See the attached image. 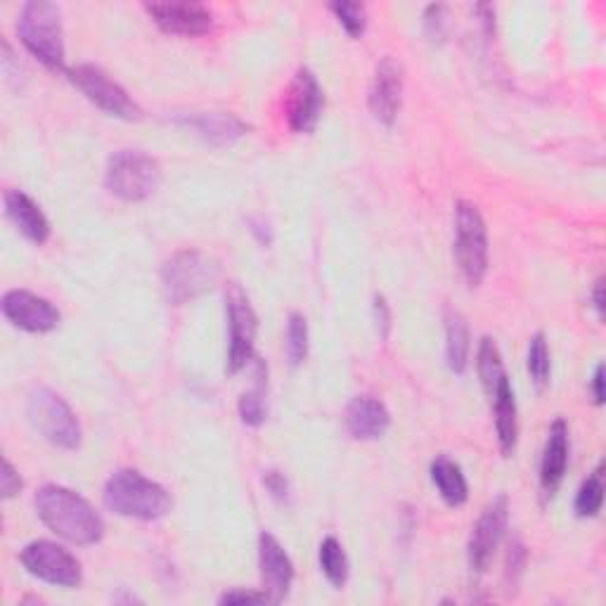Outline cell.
<instances>
[{"label": "cell", "instance_id": "6da1fadb", "mask_svg": "<svg viewBox=\"0 0 606 606\" xmlns=\"http://www.w3.org/2000/svg\"><path fill=\"white\" fill-rule=\"evenodd\" d=\"M37 505L41 522L72 545H95L105 535V522L95 512L89 500L76 491L64 486H43L37 493Z\"/></svg>", "mask_w": 606, "mask_h": 606}, {"label": "cell", "instance_id": "7a4b0ae2", "mask_svg": "<svg viewBox=\"0 0 606 606\" xmlns=\"http://www.w3.org/2000/svg\"><path fill=\"white\" fill-rule=\"evenodd\" d=\"M105 505L126 518L157 522L171 512V495L157 481L135 470H119L105 483Z\"/></svg>", "mask_w": 606, "mask_h": 606}, {"label": "cell", "instance_id": "3957f363", "mask_svg": "<svg viewBox=\"0 0 606 606\" xmlns=\"http://www.w3.org/2000/svg\"><path fill=\"white\" fill-rule=\"evenodd\" d=\"M17 33L29 53L50 72H64V31L55 3H48V0L27 3L17 22Z\"/></svg>", "mask_w": 606, "mask_h": 606}, {"label": "cell", "instance_id": "277c9868", "mask_svg": "<svg viewBox=\"0 0 606 606\" xmlns=\"http://www.w3.org/2000/svg\"><path fill=\"white\" fill-rule=\"evenodd\" d=\"M220 275L218 261L199 249L173 254L162 268V285L168 304L183 306L209 291Z\"/></svg>", "mask_w": 606, "mask_h": 606}, {"label": "cell", "instance_id": "5b68a950", "mask_svg": "<svg viewBox=\"0 0 606 606\" xmlns=\"http://www.w3.org/2000/svg\"><path fill=\"white\" fill-rule=\"evenodd\" d=\"M160 178V164L141 150L114 152L105 171L107 189L124 202H145L154 195Z\"/></svg>", "mask_w": 606, "mask_h": 606}, {"label": "cell", "instance_id": "8992f818", "mask_svg": "<svg viewBox=\"0 0 606 606\" xmlns=\"http://www.w3.org/2000/svg\"><path fill=\"white\" fill-rule=\"evenodd\" d=\"M455 258L466 285L479 287L489 270V228L470 202L455 206Z\"/></svg>", "mask_w": 606, "mask_h": 606}, {"label": "cell", "instance_id": "52a82bcc", "mask_svg": "<svg viewBox=\"0 0 606 606\" xmlns=\"http://www.w3.org/2000/svg\"><path fill=\"white\" fill-rule=\"evenodd\" d=\"M29 422L39 434L62 450L81 445V424L64 398L50 389H37L29 396Z\"/></svg>", "mask_w": 606, "mask_h": 606}, {"label": "cell", "instance_id": "ba28073f", "mask_svg": "<svg viewBox=\"0 0 606 606\" xmlns=\"http://www.w3.org/2000/svg\"><path fill=\"white\" fill-rule=\"evenodd\" d=\"M69 79L76 85V89L89 97L93 105L105 110L107 114L124 119V121H137L143 116V110L137 102L121 89L116 81H112L100 66L93 64H79L69 69Z\"/></svg>", "mask_w": 606, "mask_h": 606}, {"label": "cell", "instance_id": "9c48e42d", "mask_svg": "<svg viewBox=\"0 0 606 606\" xmlns=\"http://www.w3.org/2000/svg\"><path fill=\"white\" fill-rule=\"evenodd\" d=\"M20 559L29 574L43 583L58 585V587H79L83 581L81 562L72 552L53 541L29 543L22 549Z\"/></svg>", "mask_w": 606, "mask_h": 606}, {"label": "cell", "instance_id": "30bf717a", "mask_svg": "<svg viewBox=\"0 0 606 606\" xmlns=\"http://www.w3.org/2000/svg\"><path fill=\"white\" fill-rule=\"evenodd\" d=\"M225 314H228L230 327V349H228V374H237L254 360V341L258 330V318L249 304V297L239 285L225 289Z\"/></svg>", "mask_w": 606, "mask_h": 606}, {"label": "cell", "instance_id": "8fae6325", "mask_svg": "<svg viewBox=\"0 0 606 606\" xmlns=\"http://www.w3.org/2000/svg\"><path fill=\"white\" fill-rule=\"evenodd\" d=\"M510 518V500L507 495H497L491 505L481 512L476 526L472 528L470 547H466V559L474 574H483L493 562V554L507 531Z\"/></svg>", "mask_w": 606, "mask_h": 606}, {"label": "cell", "instance_id": "7c38bea8", "mask_svg": "<svg viewBox=\"0 0 606 606\" xmlns=\"http://www.w3.org/2000/svg\"><path fill=\"white\" fill-rule=\"evenodd\" d=\"M3 316L24 332L43 335L55 330L60 325V310L50 304L48 299L31 294L27 289H12L3 297Z\"/></svg>", "mask_w": 606, "mask_h": 606}, {"label": "cell", "instance_id": "4fadbf2b", "mask_svg": "<svg viewBox=\"0 0 606 606\" xmlns=\"http://www.w3.org/2000/svg\"><path fill=\"white\" fill-rule=\"evenodd\" d=\"M368 102L379 124H384L387 129L396 124L403 105V66L393 58H384L377 64Z\"/></svg>", "mask_w": 606, "mask_h": 606}, {"label": "cell", "instance_id": "5bb4252c", "mask_svg": "<svg viewBox=\"0 0 606 606\" xmlns=\"http://www.w3.org/2000/svg\"><path fill=\"white\" fill-rule=\"evenodd\" d=\"M322 105L325 97L316 74L310 69H299L287 97V121L291 131L314 133L322 114Z\"/></svg>", "mask_w": 606, "mask_h": 606}, {"label": "cell", "instance_id": "9a60e30c", "mask_svg": "<svg viewBox=\"0 0 606 606\" xmlns=\"http://www.w3.org/2000/svg\"><path fill=\"white\" fill-rule=\"evenodd\" d=\"M145 10L171 37H202L214 27V12L202 3H145Z\"/></svg>", "mask_w": 606, "mask_h": 606}, {"label": "cell", "instance_id": "2e32d148", "mask_svg": "<svg viewBox=\"0 0 606 606\" xmlns=\"http://www.w3.org/2000/svg\"><path fill=\"white\" fill-rule=\"evenodd\" d=\"M258 568H261L264 593L273 604L283 602L294 581V564L280 541L270 533H261V538H258Z\"/></svg>", "mask_w": 606, "mask_h": 606}, {"label": "cell", "instance_id": "e0dca14e", "mask_svg": "<svg viewBox=\"0 0 606 606\" xmlns=\"http://www.w3.org/2000/svg\"><path fill=\"white\" fill-rule=\"evenodd\" d=\"M391 424V414L387 405L377 398L358 396L346 408V429L358 441H374L387 434Z\"/></svg>", "mask_w": 606, "mask_h": 606}, {"label": "cell", "instance_id": "ac0fdd59", "mask_svg": "<svg viewBox=\"0 0 606 606\" xmlns=\"http://www.w3.org/2000/svg\"><path fill=\"white\" fill-rule=\"evenodd\" d=\"M568 427L564 420H554L547 434L541 462V486L547 497L559 491L568 466Z\"/></svg>", "mask_w": 606, "mask_h": 606}, {"label": "cell", "instance_id": "d6986e66", "mask_svg": "<svg viewBox=\"0 0 606 606\" xmlns=\"http://www.w3.org/2000/svg\"><path fill=\"white\" fill-rule=\"evenodd\" d=\"M178 124L195 131V135L209 145H230L249 133L245 121L233 114H189L181 116Z\"/></svg>", "mask_w": 606, "mask_h": 606}, {"label": "cell", "instance_id": "ffe728a7", "mask_svg": "<svg viewBox=\"0 0 606 606\" xmlns=\"http://www.w3.org/2000/svg\"><path fill=\"white\" fill-rule=\"evenodd\" d=\"M3 202H6V214L17 225V230H20L27 239L37 242V245L48 242L50 223L37 202H33L29 195L20 193V189H8Z\"/></svg>", "mask_w": 606, "mask_h": 606}, {"label": "cell", "instance_id": "44dd1931", "mask_svg": "<svg viewBox=\"0 0 606 606\" xmlns=\"http://www.w3.org/2000/svg\"><path fill=\"white\" fill-rule=\"evenodd\" d=\"M493 414H495V431L502 455L510 458L514 453L516 436H518V418H516V398L510 384V377H502L495 391L491 393Z\"/></svg>", "mask_w": 606, "mask_h": 606}, {"label": "cell", "instance_id": "7402d4cb", "mask_svg": "<svg viewBox=\"0 0 606 606\" xmlns=\"http://www.w3.org/2000/svg\"><path fill=\"white\" fill-rule=\"evenodd\" d=\"M431 481H434L439 495L450 507H462L470 497V486H466L460 464L445 455L431 462Z\"/></svg>", "mask_w": 606, "mask_h": 606}, {"label": "cell", "instance_id": "603a6c76", "mask_svg": "<svg viewBox=\"0 0 606 606\" xmlns=\"http://www.w3.org/2000/svg\"><path fill=\"white\" fill-rule=\"evenodd\" d=\"M470 327H466V320L458 314V310H450L445 318V358H448V368L455 374H462L470 366Z\"/></svg>", "mask_w": 606, "mask_h": 606}, {"label": "cell", "instance_id": "cb8c5ba5", "mask_svg": "<svg viewBox=\"0 0 606 606\" xmlns=\"http://www.w3.org/2000/svg\"><path fill=\"white\" fill-rule=\"evenodd\" d=\"M256 360V387L239 398V418L247 427H261L266 422V387H268V370L258 358Z\"/></svg>", "mask_w": 606, "mask_h": 606}, {"label": "cell", "instance_id": "d4e9b609", "mask_svg": "<svg viewBox=\"0 0 606 606\" xmlns=\"http://www.w3.org/2000/svg\"><path fill=\"white\" fill-rule=\"evenodd\" d=\"M476 370H479V379L483 389L491 396L495 391V387L500 384L502 377H507L505 372V362H502V353L497 349L495 339L483 337L479 343V353H476Z\"/></svg>", "mask_w": 606, "mask_h": 606}, {"label": "cell", "instance_id": "484cf974", "mask_svg": "<svg viewBox=\"0 0 606 606\" xmlns=\"http://www.w3.org/2000/svg\"><path fill=\"white\" fill-rule=\"evenodd\" d=\"M320 568L335 587H343L349 581V557L332 535L320 543Z\"/></svg>", "mask_w": 606, "mask_h": 606}, {"label": "cell", "instance_id": "4316f807", "mask_svg": "<svg viewBox=\"0 0 606 606\" xmlns=\"http://www.w3.org/2000/svg\"><path fill=\"white\" fill-rule=\"evenodd\" d=\"M602 505H604V466L599 464L597 470L581 483L574 507L581 518H593L602 512Z\"/></svg>", "mask_w": 606, "mask_h": 606}, {"label": "cell", "instance_id": "83f0119b", "mask_svg": "<svg viewBox=\"0 0 606 606\" xmlns=\"http://www.w3.org/2000/svg\"><path fill=\"white\" fill-rule=\"evenodd\" d=\"M287 358L299 368L308 358V322L301 314H291L287 322Z\"/></svg>", "mask_w": 606, "mask_h": 606}, {"label": "cell", "instance_id": "f1b7e54d", "mask_svg": "<svg viewBox=\"0 0 606 606\" xmlns=\"http://www.w3.org/2000/svg\"><path fill=\"white\" fill-rule=\"evenodd\" d=\"M549 370H552L549 346H547L545 335L538 332L528 343V372L533 377L535 387L543 389L549 382Z\"/></svg>", "mask_w": 606, "mask_h": 606}, {"label": "cell", "instance_id": "f546056e", "mask_svg": "<svg viewBox=\"0 0 606 606\" xmlns=\"http://www.w3.org/2000/svg\"><path fill=\"white\" fill-rule=\"evenodd\" d=\"M330 10L335 12V17L339 20V24L343 27V31L349 33L351 39H360L362 33H366L368 27V10L362 3H332Z\"/></svg>", "mask_w": 606, "mask_h": 606}, {"label": "cell", "instance_id": "4dcf8cb0", "mask_svg": "<svg viewBox=\"0 0 606 606\" xmlns=\"http://www.w3.org/2000/svg\"><path fill=\"white\" fill-rule=\"evenodd\" d=\"M448 20H450V12H448L445 6H429L424 10V31H427V37L431 41L445 39Z\"/></svg>", "mask_w": 606, "mask_h": 606}, {"label": "cell", "instance_id": "1f68e13d", "mask_svg": "<svg viewBox=\"0 0 606 606\" xmlns=\"http://www.w3.org/2000/svg\"><path fill=\"white\" fill-rule=\"evenodd\" d=\"M264 486L270 493V497L277 500V502H283V505H287V502L291 500V486H289V481L283 472H275V470L266 472Z\"/></svg>", "mask_w": 606, "mask_h": 606}, {"label": "cell", "instance_id": "d6a6232c", "mask_svg": "<svg viewBox=\"0 0 606 606\" xmlns=\"http://www.w3.org/2000/svg\"><path fill=\"white\" fill-rule=\"evenodd\" d=\"M20 491H22V476L17 474L10 460H3V472H0V493H3L6 500H10Z\"/></svg>", "mask_w": 606, "mask_h": 606}, {"label": "cell", "instance_id": "836d02e7", "mask_svg": "<svg viewBox=\"0 0 606 606\" xmlns=\"http://www.w3.org/2000/svg\"><path fill=\"white\" fill-rule=\"evenodd\" d=\"M218 604H273V599L266 593L228 590L218 597Z\"/></svg>", "mask_w": 606, "mask_h": 606}, {"label": "cell", "instance_id": "e575fe53", "mask_svg": "<svg viewBox=\"0 0 606 606\" xmlns=\"http://www.w3.org/2000/svg\"><path fill=\"white\" fill-rule=\"evenodd\" d=\"M374 322L379 337L387 339L391 332V308L384 297H374Z\"/></svg>", "mask_w": 606, "mask_h": 606}, {"label": "cell", "instance_id": "d590c367", "mask_svg": "<svg viewBox=\"0 0 606 606\" xmlns=\"http://www.w3.org/2000/svg\"><path fill=\"white\" fill-rule=\"evenodd\" d=\"M524 562H526L524 545L522 543H514L512 552H510V559H507V574H510V578H516L518 574H522Z\"/></svg>", "mask_w": 606, "mask_h": 606}, {"label": "cell", "instance_id": "8d00e7d4", "mask_svg": "<svg viewBox=\"0 0 606 606\" xmlns=\"http://www.w3.org/2000/svg\"><path fill=\"white\" fill-rule=\"evenodd\" d=\"M476 12L483 14L481 17L483 29H486L489 37H493V33H495V8L493 6H476Z\"/></svg>", "mask_w": 606, "mask_h": 606}, {"label": "cell", "instance_id": "74e56055", "mask_svg": "<svg viewBox=\"0 0 606 606\" xmlns=\"http://www.w3.org/2000/svg\"><path fill=\"white\" fill-rule=\"evenodd\" d=\"M593 401L595 405H604V366H597L593 377Z\"/></svg>", "mask_w": 606, "mask_h": 606}, {"label": "cell", "instance_id": "f35d334b", "mask_svg": "<svg viewBox=\"0 0 606 606\" xmlns=\"http://www.w3.org/2000/svg\"><path fill=\"white\" fill-rule=\"evenodd\" d=\"M593 308L597 310V316L604 318V308H606V299H604V277L595 283L593 287Z\"/></svg>", "mask_w": 606, "mask_h": 606}, {"label": "cell", "instance_id": "ab89813d", "mask_svg": "<svg viewBox=\"0 0 606 606\" xmlns=\"http://www.w3.org/2000/svg\"><path fill=\"white\" fill-rule=\"evenodd\" d=\"M251 225H254V228H251V233L254 235H258V239H261V245H270V228H268V223L266 220H251Z\"/></svg>", "mask_w": 606, "mask_h": 606}]
</instances>
